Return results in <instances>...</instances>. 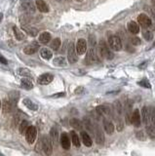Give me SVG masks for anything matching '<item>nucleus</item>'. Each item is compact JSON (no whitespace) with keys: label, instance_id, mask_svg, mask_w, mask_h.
Listing matches in <instances>:
<instances>
[{"label":"nucleus","instance_id":"obj_48","mask_svg":"<svg viewBox=\"0 0 155 156\" xmlns=\"http://www.w3.org/2000/svg\"><path fill=\"white\" fill-rule=\"evenodd\" d=\"M0 63L3 64H8V61H7V60H6L5 58H4L3 56L0 55Z\"/></svg>","mask_w":155,"mask_h":156},{"label":"nucleus","instance_id":"obj_52","mask_svg":"<svg viewBox=\"0 0 155 156\" xmlns=\"http://www.w3.org/2000/svg\"><path fill=\"white\" fill-rule=\"evenodd\" d=\"M0 108H1V101H0Z\"/></svg>","mask_w":155,"mask_h":156},{"label":"nucleus","instance_id":"obj_51","mask_svg":"<svg viewBox=\"0 0 155 156\" xmlns=\"http://www.w3.org/2000/svg\"><path fill=\"white\" fill-rule=\"evenodd\" d=\"M76 1H78V2H81V1H83V0H76Z\"/></svg>","mask_w":155,"mask_h":156},{"label":"nucleus","instance_id":"obj_6","mask_svg":"<svg viewBox=\"0 0 155 156\" xmlns=\"http://www.w3.org/2000/svg\"><path fill=\"white\" fill-rule=\"evenodd\" d=\"M141 119L145 126L152 125L151 124V114H150V108L147 106H144L141 109Z\"/></svg>","mask_w":155,"mask_h":156},{"label":"nucleus","instance_id":"obj_12","mask_svg":"<svg viewBox=\"0 0 155 156\" xmlns=\"http://www.w3.org/2000/svg\"><path fill=\"white\" fill-rule=\"evenodd\" d=\"M131 122L134 124L135 127H140L141 124V114H140V110L136 109L132 114L131 117Z\"/></svg>","mask_w":155,"mask_h":156},{"label":"nucleus","instance_id":"obj_49","mask_svg":"<svg viewBox=\"0 0 155 156\" xmlns=\"http://www.w3.org/2000/svg\"><path fill=\"white\" fill-rule=\"evenodd\" d=\"M2 19H3V14H2V13H0V23L2 22Z\"/></svg>","mask_w":155,"mask_h":156},{"label":"nucleus","instance_id":"obj_26","mask_svg":"<svg viewBox=\"0 0 155 156\" xmlns=\"http://www.w3.org/2000/svg\"><path fill=\"white\" fill-rule=\"evenodd\" d=\"M21 85L23 88L26 90H30L33 88V83H32V81L28 79V78H23L21 81Z\"/></svg>","mask_w":155,"mask_h":156},{"label":"nucleus","instance_id":"obj_36","mask_svg":"<svg viewBox=\"0 0 155 156\" xmlns=\"http://www.w3.org/2000/svg\"><path fill=\"white\" fill-rule=\"evenodd\" d=\"M30 20H31V17H30V16H28V15H24V16H23V17L21 18L22 24H26L28 23H30Z\"/></svg>","mask_w":155,"mask_h":156},{"label":"nucleus","instance_id":"obj_15","mask_svg":"<svg viewBox=\"0 0 155 156\" xmlns=\"http://www.w3.org/2000/svg\"><path fill=\"white\" fill-rule=\"evenodd\" d=\"M60 143L64 149H69L70 148V141L67 133H63L60 135Z\"/></svg>","mask_w":155,"mask_h":156},{"label":"nucleus","instance_id":"obj_10","mask_svg":"<svg viewBox=\"0 0 155 156\" xmlns=\"http://www.w3.org/2000/svg\"><path fill=\"white\" fill-rule=\"evenodd\" d=\"M53 80H54V75L51 74V73H44V74H41L38 77L37 82L40 85H48Z\"/></svg>","mask_w":155,"mask_h":156},{"label":"nucleus","instance_id":"obj_29","mask_svg":"<svg viewBox=\"0 0 155 156\" xmlns=\"http://www.w3.org/2000/svg\"><path fill=\"white\" fill-rule=\"evenodd\" d=\"M70 125L72 128H74L75 130H82L83 126H82V122L76 118H72L70 120Z\"/></svg>","mask_w":155,"mask_h":156},{"label":"nucleus","instance_id":"obj_20","mask_svg":"<svg viewBox=\"0 0 155 156\" xmlns=\"http://www.w3.org/2000/svg\"><path fill=\"white\" fill-rule=\"evenodd\" d=\"M51 33H49L48 31H44L39 35V42L42 44H47L51 41Z\"/></svg>","mask_w":155,"mask_h":156},{"label":"nucleus","instance_id":"obj_42","mask_svg":"<svg viewBox=\"0 0 155 156\" xmlns=\"http://www.w3.org/2000/svg\"><path fill=\"white\" fill-rule=\"evenodd\" d=\"M131 41H132V44L133 45H136V46H138V45H141V39L138 38V37H133L131 39Z\"/></svg>","mask_w":155,"mask_h":156},{"label":"nucleus","instance_id":"obj_23","mask_svg":"<svg viewBox=\"0 0 155 156\" xmlns=\"http://www.w3.org/2000/svg\"><path fill=\"white\" fill-rule=\"evenodd\" d=\"M104 128L105 132H107V134L108 135H111L114 132V125L112 124V122H110L109 120L104 121Z\"/></svg>","mask_w":155,"mask_h":156},{"label":"nucleus","instance_id":"obj_25","mask_svg":"<svg viewBox=\"0 0 155 156\" xmlns=\"http://www.w3.org/2000/svg\"><path fill=\"white\" fill-rule=\"evenodd\" d=\"M40 55H41V57L44 60H50L53 57V53L51 50H49V49L43 48L41 49V51H40Z\"/></svg>","mask_w":155,"mask_h":156},{"label":"nucleus","instance_id":"obj_9","mask_svg":"<svg viewBox=\"0 0 155 156\" xmlns=\"http://www.w3.org/2000/svg\"><path fill=\"white\" fill-rule=\"evenodd\" d=\"M138 22L142 27H151V19L145 14H140L138 16Z\"/></svg>","mask_w":155,"mask_h":156},{"label":"nucleus","instance_id":"obj_17","mask_svg":"<svg viewBox=\"0 0 155 156\" xmlns=\"http://www.w3.org/2000/svg\"><path fill=\"white\" fill-rule=\"evenodd\" d=\"M22 28H23V30L26 32V33H27L28 35H30V36H36L38 33V30H36L35 27L27 26V24H22Z\"/></svg>","mask_w":155,"mask_h":156},{"label":"nucleus","instance_id":"obj_44","mask_svg":"<svg viewBox=\"0 0 155 156\" xmlns=\"http://www.w3.org/2000/svg\"><path fill=\"white\" fill-rule=\"evenodd\" d=\"M66 96V94L64 92L62 93H57V94H54V95H52L51 98H62V97H64Z\"/></svg>","mask_w":155,"mask_h":156},{"label":"nucleus","instance_id":"obj_53","mask_svg":"<svg viewBox=\"0 0 155 156\" xmlns=\"http://www.w3.org/2000/svg\"><path fill=\"white\" fill-rule=\"evenodd\" d=\"M58 1H62V0H58Z\"/></svg>","mask_w":155,"mask_h":156},{"label":"nucleus","instance_id":"obj_31","mask_svg":"<svg viewBox=\"0 0 155 156\" xmlns=\"http://www.w3.org/2000/svg\"><path fill=\"white\" fill-rule=\"evenodd\" d=\"M18 74L23 76V77H30L31 72H30L29 69L24 68V67H21V68L18 69Z\"/></svg>","mask_w":155,"mask_h":156},{"label":"nucleus","instance_id":"obj_18","mask_svg":"<svg viewBox=\"0 0 155 156\" xmlns=\"http://www.w3.org/2000/svg\"><path fill=\"white\" fill-rule=\"evenodd\" d=\"M13 102H12L9 98H5L3 101L2 105V109H3V113H9L11 112L12 108H13Z\"/></svg>","mask_w":155,"mask_h":156},{"label":"nucleus","instance_id":"obj_54","mask_svg":"<svg viewBox=\"0 0 155 156\" xmlns=\"http://www.w3.org/2000/svg\"><path fill=\"white\" fill-rule=\"evenodd\" d=\"M66 1H69V0H66Z\"/></svg>","mask_w":155,"mask_h":156},{"label":"nucleus","instance_id":"obj_34","mask_svg":"<svg viewBox=\"0 0 155 156\" xmlns=\"http://www.w3.org/2000/svg\"><path fill=\"white\" fill-rule=\"evenodd\" d=\"M28 127H29V124H28V121L26 120H23L21 122V124H20V133L21 134H24L26 132V130L28 129Z\"/></svg>","mask_w":155,"mask_h":156},{"label":"nucleus","instance_id":"obj_32","mask_svg":"<svg viewBox=\"0 0 155 156\" xmlns=\"http://www.w3.org/2000/svg\"><path fill=\"white\" fill-rule=\"evenodd\" d=\"M22 7H23V9L26 10V11L31 12V13H34V11H35V9H34V6L32 5L31 3H29V2H26V1H23V2L22 3Z\"/></svg>","mask_w":155,"mask_h":156},{"label":"nucleus","instance_id":"obj_40","mask_svg":"<svg viewBox=\"0 0 155 156\" xmlns=\"http://www.w3.org/2000/svg\"><path fill=\"white\" fill-rule=\"evenodd\" d=\"M89 41H90V44H91V46L94 47V45H96V36L95 35H93L91 34L89 36Z\"/></svg>","mask_w":155,"mask_h":156},{"label":"nucleus","instance_id":"obj_27","mask_svg":"<svg viewBox=\"0 0 155 156\" xmlns=\"http://www.w3.org/2000/svg\"><path fill=\"white\" fill-rule=\"evenodd\" d=\"M50 137H51V141L53 142V145H57L58 143V139H59V134H58V130L55 128H52L50 131Z\"/></svg>","mask_w":155,"mask_h":156},{"label":"nucleus","instance_id":"obj_28","mask_svg":"<svg viewBox=\"0 0 155 156\" xmlns=\"http://www.w3.org/2000/svg\"><path fill=\"white\" fill-rule=\"evenodd\" d=\"M13 31H14V35H15V37L17 40L21 41V40L26 38V35H24V33L22 30H20L17 27H13Z\"/></svg>","mask_w":155,"mask_h":156},{"label":"nucleus","instance_id":"obj_33","mask_svg":"<svg viewBox=\"0 0 155 156\" xmlns=\"http://www.w3.org/2000/svg\"><path fill=\"white\" fill-rule=\"evenodd\" d=\"M71 139H72V143L73 145L75 147H79L80 146V139H79V137L77 136L76 133L74 131H72L71 132Z\"/></svg>","mask_w":155,"mask_h":156},{"label":"nucleus","instance_id":"obj_11","mask_svg":"<svg viewBox=\"0 0 155 156\" xmlns=\"http://www.w3.org/2000/svg\"><path fill=\"white\" fill-rule=\"evenodd\" d=\"M98 61V57L96 54V51L95 49L93 47H91L89 49V51L87 53V56H86V63L88 64H93Z\"/></svg>","mask_w":155,"mask_h":156},{"label":"nucleus","instance_id":"obj_39","mask_svg":"<svg viewBox=\"0 0 155 156\" xmlns=\"http://www.w3.org/2000/svg\"><path fill=\"white\" fill-rule=\"evenodd\" d=\"M150 114H151V124L155 127V108H150Z\"/></svg>","mask_w":155,"mask_h":156},{"label":"nucleus","instance_id":"obj_7","mask_svg":"<svg viewBox=\"0 0 155 156\" xmlns=\"http://www.w3.org/2000/svg\"><path fill=\"white\" fill-rule=\"evenodd\" d=\"M38 49H39V44H38V42H36V41H33L32 43L28 44L27 46L24 47L23 53L26 55H33V54H35V53L38 51Z\"/></svg>","mask_w":155,"mask_h":156},{"label":"nucleus","instance_id":"obj_47","mask_svg":"<svg viewBox=\"0 0 155 156\" xmlns=\"http://www.w3.org/2000/svg\"><path fill=\"white\" fill-rule=\"evenodd\" d=\"M84 93V88L83 87H78L75 89V94H82Z\"/></svg>","mask_w":155,"mask_h":156},{"label":"nucleus","instance_id":"obj_16","mask_svg":"<svg viewBox=\"0 0 155 156\" xmlns=\"http://www.w3.org/2000/svg\"><path fill=\"white\" fill-rule=\"evenodd\" d=\"M127 27H128V30L133 34H138V32H140V26H138L136 22H134V20H131V22L128 23Z\"/></svg>","mask_w":155,"mask_h":156},{"label":"nucleus","instance_id":"obj_37","mask_svg":"<svg viewBox=\"0 0 155 156\" xmlns=\"http://www.w3.org/2000/svg\"><path fill=\"white\" fill-rule=\"evenodd\" d=\"M138 85L141 86V87H144V88H147V89L151 88V85H150V83H149L147 80H145V79L138 82Z\"/></svg>","mask_w":155,"mask_h":156},{"label":"nucleus","instance_id":"obj_50","mask_svg":"<svg viewBox=\"0 0 155 156\" xmlns=\"http://www.w3.org/2000/svg\"><path fill=\"white\" fill-rule=\"evenodd\" d=\"M155 47V41L153 42V44H152V46H151V48H154Z\"/></svg>","mask_w":155,"mask_h":156},{"label":"nucleus","instance_id":"obj_45","mask_svg":"<svg viewBox=\"0 0 155 156\" xmlns=\"http://www.w3.org/2000/svg\"><path fill=\"white\" fill-rule=\"evenodd\" d=\"M147 8V11H149L150 12V14H151V16H152V18H154L155 19V6H153V7H146Z\"/></svg>","mask_w":155,"mask_h":156},{"label":"nucleus","instance_id":"obj_5","mask_svg":"<svg viewBox=\"0 0 155 156\" xmlns=\"http://www.w3.org/2000/svg\"><path fill=\"white\" fill-rule=\"evenodd\" d=\"M36 136H37V130L34 126H29L28 127V129L26 130V142L31 145V143H33L35 139H36Z\"/></svg>","mask_w":155,"mask_h":156},{"label":"nucleus","instance_id":"obj_13","mask_svg":"<svg viewBox=\"0 0 155 156\" xmlns=\"http://www.w3.org/2000/svg\"><path fill=\"white\" fill-rule=\"evenodd\" d=\"M35 5L36 8L41 12V13H48L50 9H49L48 4L44 1V0H35Z\"/></svg>","mask_w":155,"mask_h":156},{"label":"nucleus","instance_id":"obj_14","mask_svg":"<svg viewBox=\"0 0 155 156\" xmlns=\"http://www.w3.org/2000/svg\"><path fill=\"white\" fill-rule=\"evenodd\" d=\"M95 136H96V142L98 145H103L104 142V137L103 134V131H101L100 126H96V130H95Z\"/></svg>","mask_w":155,"mask_h":156},{"label":"nucleus","instance_id":"obj_3","mask_svg":"<svg viewBox=\"0 0 155 156\" xmlns=\"http://www.w3.org/2000/svg\"><path fill=\"white\" fill-rule=\"evenodd\" d=\"M41 145L45 154L50 156L53 152V142L51 141V138H49L48 136H43L41 139Z\"/></svg>","mask_w":155,"mask_h":156},{"label":"nucleus","instance_id":"obj_24","mask_svg":"<svg viewBox=\"0 0 155 156\" xmlns=\"http://www.w3.org/2000/svg\"><path fill=\"white\" fill-rule=\"evenodd\" d=\"M53 64L56 67H66L67 65V61L64 57H57L53 61Z\"/></svg>","mask_w":155,"mask_h":156},{"label":"nucleus","instance_id":"obj_43","mask_svg":"<svg viewBox=\"0 0 155 156\" xmlns=\"http://www.w3.org/2000/svg\"><path fill=\"white\" fill-rule=\"evenodd\" d=\"M136 137H137L138 139H140V141H144V139H145L144 135V133H142V132H138L137 135H136Z\"/></svg>","mask_w":155,"mask_h":156},{"label":"nucleus","instance_id":"obj_38","mask_svg":"<svg viewBox=\"0 0 155 156\" xmlns=\"http://www.w3.org/2000/svg\"><path fill=\"white\" fill-rule=\"evenodd\" d=\"M144 38L147 41H151L153 39V33L150 31H145L144 33Z\"/></svg>","mask_w":155,"mask_h":156},{"label":"nucleus","instance_id":"obj_2","mask_svg":"<svg viewBox=\"0 0 155 156\" xmlns=\"http://www.w3.org/2000/svg\"><path fill=\"white\" fill-rule=\"evenodd\" d=\"M100 52L101 55L103 58L107 60H112L114 58V54L110 48H109L107 44H105L104 41L101 40L100 42Z\"/></svg>","mask_w":155,"mask_h":156},{"label":"nucleus","instance_id":"obj_8","mask_svg":"<svg viewBox=\"0 0 155 156\" xmlns=\"http://www.w3.org/2000/svg\"><path fill=\"white\" fill-rule=\"evenodd\" d=\"M76 52L78 55H83L86 53L87 51V43H86V40L83 39V38H80L77 40V43H76Z\"/></svg>","mask_w":155,"mask_h":156},{"label":"nucleus","instance_id":"obj_35","mask_svg":"<svg viewBox=\"0 0 155 156\" xmlns=\"http://www.w3.org/2000/svg\"><path fill=\"white\" fill-rule=\"evenodd\" d=\"M60 44H62V41H60V38H55L54 40L52 41V43H51L50 46H51L52 49H54L55 51H57L60 48Z\"/></svg>","mask_w":155,"mask_h":156},{"label":"nucleus","instance_id":"obj_19","mask_svg":"<svg viewBox=\"0 0 155 156\" xmlns=\"http://www.w3.org/2000/svg\"><path fill=\"white\" fill-rule=\"evenodd\" d=\"M23 104L26 106V108L28 109H30V110H33V111H36V110L38 109V105L35 104V102L32 101L30 98H23Z\"/></svg>","mask_w":155,"mask_h":156},{"label":"nucleus","instance_id":"obj_46","mask_svg":"<svg viewBox=\"0 0 155 156\" xmlns=\"http://www.w3.org/2000/svg\"><path fill=\"white\" fill-rule=\"evenodd\" d=\"M116 129H117V131H119V132H121V131L123 130V123H122V121H121V120L118 121Z\"/></svg>","mask_w":155,"mask_h":156},{"label":"nucleus","instance_id":"obj_1","mask_svg":"<svg viewBox=\"0 0 155 156\" xmlns=\"http://www.w3.org/2000/svg\"><path fill=\"white\" fill-rule=\"evenodd\" d=\"M108 45L109 48L113 51L122 50V41L119 36L116 34H110L108 36Z\"/></svg>","mask_w":155,"mask_h":156},{"label":"nucleus","instance_id":"obj_30","mask_svg":"<svg viewBox=\"0 0 155 156\" xmlns=\"http://www.w3.org/2000/svg\"><path fill=\"white\" fill-rule=\"evenodd\" d=\"M84 122H85V126H86L88 132H90L93 135H95V126H94V124L91 122V120L85 117L84 118Z\"/></svg>","mask_w":155,"mask_h":156},{"label":"nucleus","instance_id":"obj_41","mask_svg":"<svg viewBox=\"0 0 155 156\" xmlns=\"http://www.w3.org/2000/svg\"><path fill=\"white\" fill-rule=\"evenodd\" d=\"M114 105H115V108H116V110H117L118 114H121V112H122V108H121L120 102L118 101H116L115 102H114Z\"/></svg>","mask_w":155,"mask_h":156},{"label":"nucleus","instance_id":"obj_21","mask_svg":"<svg viewBox=\"0 0 155 156\" xmlns=\"http://www.w3.org/2000/svg\"><path fill=\"white\" fill-rule=\"evenodd\" d=\"M81 138H82L83 143L87 147H91L92 146V143H93L92 139L90 138L89 134L87 132H84V131H82V132H81Z\"/></svg>","mask_w":155,"mask_h":156},{"label":"nucleus","instance_id":"obj_4","mask_svg":"<svg viewBox=\"0 0 155 156\" xmlns=\"http://www.w3.org/2000/svg\"><path fill=\"white\" fill-rule=\"evenodd\" d=\"M76 48L74 46V44L72 42L69 43L68 45V50H67V60L69 61V64H75L78 58H77V54H76Z\"/></svg>","mask_w":155,"mask_h":156},{"label":"nucleus","instance_id":"obj_22","mask_svg":"<svg viewBox=\"0 0 155 156\" xmlns=\"http://www.w3.org/2000/svg\"><path fill=\"white\" fill-rule=\"evenodd\" d=\"M96 111L100 115H109L110 114V109L105 105H98L96 108Z\"/></svg>","mask_w":155,"mask_h":156}]
</instances>
